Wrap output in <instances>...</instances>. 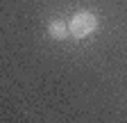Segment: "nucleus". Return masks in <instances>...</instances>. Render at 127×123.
Wrapping results in <instances>:
<instances>
[{
  "label": "nucleus",
  "instance_id": "nucleus-1",
  "mask_svg": "<svg viewBox=\"0 0 127 123\" xmlns=\"http://www.w3.org/2000/svg\"><path fill=\"white\" fill-rule=\"evenodd\" d=\"M68 30L75 39H84V37L93 34L98 30V16L91 14V11H77L68 23Z\"/></svg>",
  "mask_w": 127,
  "mask_h": 123
},
{
  "label": "nucleus",
  "instance_id": "nucleus-2",
  "mask_svg": "<svg viewBox=\"0 0 127 123\" xmlns=\"http://www.w3.org/2000/svg\"><path fill=\"white\" fill-rule=\"evenodd\" d=\"M68 32H70L68 25L64 23V21H59V18L50 21V25H48V34H50L52 39H66V34H68Z\"/></svg>",
  "mask_w": 127,
  "mask_h": 123
}]
</instances>
